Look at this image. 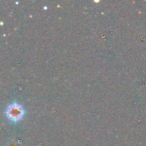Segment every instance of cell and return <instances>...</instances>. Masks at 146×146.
Wrapping results in <instances>:
<instances>
[{
  "label": "cell",
  "instance_id": "cell-2",
  "mask_svg": "<svg viewBox=\"0 0 146 146\" xmlns=\"http://www.w3.org/2000/svg\"><path fill=\"white\" fill-rule=\"evenodd\" d=\"M6 146H21V143L17 140H12V141H9Z\"/></svg>",
  "mask_w": 146,
  "mask_h": 146
},
{
  "label": "cell",
  "instance_id": "cell-1",
  "mask_svg": "<svg viewBox=\"0 0 146 146\" xmlns=\"http://www.w3.org/2000/svg\"><path fill=\"white\" fill-rule=\"evenodd\" d=\"M6 116L12 121H18L24 116V108L18 103L10 104L6 109Z\"/></svg>",
  "mask_w": 146,
  "mask_h": 146
}]
</instances>
